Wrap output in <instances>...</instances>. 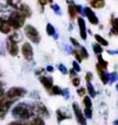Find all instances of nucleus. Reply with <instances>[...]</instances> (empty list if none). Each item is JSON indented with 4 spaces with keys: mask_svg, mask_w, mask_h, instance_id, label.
I'll use <instances>...</instances> for the list:
<instances>
[{
    "mask_svg": "<svg viewBox=\"0 0 118 125\" xmlns=\"http://www.w3.org/2000/svg\"><path fill=\"white\" fill-rule=\"evenodd\" d=\"M12 115L15 119H19V121H24V120L27 121L34 115V111L32 106L28 104L19 103L12 109Z\"/></svg>",
    "mask_w": 118,
    "mask_h": 125,
    "instance_id": "f257e3e1",
    "label": "nucleus"
},
{
    "mask_svg": "<svg viewBox=\"0 0 118 125\" xmlns=\"http://www.w3.org/2000/svg\"><path fill=\"white\" fill-rule=\"evenodd\" d=\"M7 21H8V23L10 24L11 28L18 30V29L22 28V26L24 25L25 18H24L19 11H13V12L9 15V19L7 20Z\"/></svg>",
    "mask_w": 118,
    "mask_h": 125,
    "instance_id": "f03ea898",
    "label": "nucleus"
},
{
    "mask_svg": "<svg viewBox=\"0 0 118 125\" xmlns=\"http://www.w3.org/2000/svg\"><path fill=\"white\" fill-rule=\"evenodd\" d=\"M26 94V90L24 88H21V87H12L10 88L6 93H4V98L10 100H15L18 98L24 97Z\"/></svg>",
    "mask_w": 118,
    "mask_h": 125,
    "instance_id": "7ed1b4c3",
    "label": "nucleus"
},
{
    "mask_svg": "<svg viewBox=\"0 0 118 125\" xmlns=\"http://www.w3.org/2000/svg\"><path fill=\"white\" fill-rule=\"evenodd\" d=\"M24 33H25V35L33 43H36V44L39 43V41H41V35H39L36 28H34L33 25H30V24L25 25V28H24Z\"/></svg>",
    "mask_w": 118,
    "mask_h": 125,
    "instance_id": "20e7f679",
    "label": "nucleus"
},
{
    "mask_svg": "<svg viewBox=\"0 0 118 125\" xmlns=\"http://www.w3.org/2000/svg\"><path fill=\"white\" fill-rule=\"evenodd\" d=\"M13 102H14V100L7 99V98H4V95L0 98V119L1 120L7 115V113H8L9 109L12 105Z\"/></svg>",
    "mask_w": 118,
    "mask_h": 125,
    "instance_id": "39448f33",
    "label": "nucleus"
},
{
    "mask_svg": "<svg viewBox=\"0 0 118 125\" xmlns=\"http://www.w3.org/2000/svg\"><path fill=\"white\" fill-rule=\"evenodd\" d=\"M21 52H22V55H23V57L26 59V61H32V59H33L34 53H33L32 45H31L30 43H24L23 45H22Z\"/></svg>",
    "mask_w": 118,
    "mask_h": 125,
    "instance_id": "423d86ee",
    "label": "nucleus"
},
{
    "mask_svg": "<svg viewBox=\"0 0 118 125\" xmlns=\"http://www.w3.org/2000/svg\"><path fill=\"white\" fill-rule=\"evenodd\" d=\"M72 109H73V112H74L75 119H77L78 123H79L80 125H88V124H86L85 117H84V115H83V113H82V111L80 110L79 105H78L77 103H73V104H72Z\"/></svg>",
    "mask_w": 118,
    "mask_h": 125,
    "instance_id": "0eeeda50",
    "label": "nucleus"
},
{
    "mask_svg": "<svg viewBox=\"0 0 118 125\" xmlns=\"http://www.w3.org/2000/svg\"><path fill=\"white\" fill-rule=\"evenodd\" d=\"M32 108H33V111H35V112H37L39 115H42V117L43 116H46V117L49 116V111H48V109L45 106V104H43L42 102L35 103Z\"/></svg>",
    "mask_w": 118,
    "mask_h": 125,
    "instance_id": "6e6552de",
    "label": "nucleus"
},
{
    "mask_svg": "<svg viewBox=\"0 0 118 125\" xmlns=\"http://www.w3.org/2000/svg\"><path fill=\"white\" fill-rule=\"evenodd\" d=\"M84 13H85L86 18H88L89 22H90L91 24H93V25H96V24H99V18L96 17V14H95L94 11H93L91 8L86 7V8L84 9Z\"/></svg>",
    "mask_w": 118,
    "mask_h": 125,
    "instance_id": "1a4fd4ad",
    "label": "nucleus"
},
{
    "mask_svg": "<svg viewBox=\"0 0 118 125\" xmlns=\"http://www.w3.org/2000/svg\"><path fill=\"white\" fill-rule=\"evenodd\" d=\"M7 51L11 56H17L19 54V48H18L17 43L12 42L11 40H7Z\"/></svg>",
    "mask_w": 118,
    "mask_h": 125,
    "instance_id": "9d476101",
    "label": "nucleus"
},
{
    "mask_svg": "<svg viewBox=\"0 0 118 125\" xmlns=\"http://www.w3.org/2000/svg\"><path fill=\"white\" fill-rule=\"evenodd\" d=\"M78 25H79V29H80V36H81V39L82 40H86L88 34H86L85 21H84L82 18H79V19H78Z\"/></svg>",
    "mask_w": 118,
    "mask_h": 125,
    "instance_id": "9b49d317",
    "label": "nucleus"
},
{
    "mask_svg": "<svg viewBox=\"0 0 118 125\" xmlns=\"http://www.w3.org/2000/svg\"><path fill=\"white\" fill-rule=\"evenodd\" d=\"M18 9H19V12L21 13L25 19L26 18H30L31 15H32V10H31V8L26 3H21Z\"/></svg>",
    "mask_w": 118,
    "mask_h": 125,
    "instance_id": "f8f14e48",
    "label": "nucleus"
},
{
    "mask_svg": "<svg viewBox=\"0 0 118 125\" xmlns=\"http://www.w3.org/2000/svg\"><path fill=\"white\" fill-rule=\"evenodd\" d=\"M39 81L42 82V84H43L44 88L47 91H49L50 89H52V87L54 86V84H53V78L48 77V76H42V77L39 78Z\"/></svg>",
    "mask_w": 118,
    "mask_h": 125,
    "instance_id": "ddd939ff",
    "label": "nucleus"
},
{
    "mask_svg": "<svg viewBox=\"0 0 118 125\" xmlns=\"http://www.w3.org/2000/svg\"><path fill=\"white\" fill-rule=\"evenodd\" d=\"M11 26L8 23V21L4 19H0V32L3 34H9L11 32Z\"/></svg>",
    "mask_w": 118,
    "mask_h": 125,
    "instance_id": "4468645a",
    "label": "nucleus"
},
{
    "mask_svg": "<svg viewBox=\"0 0 118 125\" xmlns=\"http://www.w3.org/2000/svg\"><path fill=\"white\" fill-rule=\"evenodd\" d=\"M24 125H45L43 117H34L32 120H27L24 122Z\"/></svg>",
    "mask_w": 118,
    "mask_h": 125,
    "instance_id": "2eb2a0df",
    "label": "nucleus"
},
{
    "mask_svg": "<svg viewBox=\"0 0 118 125\" xmlns=\"http://www.w3.org/2000/svg\"><path fill=\"white\" fill-rule=\"evenodd\" d=\"M96 69H97V71H99L100 78H101V80L103 81V83H107L108 82V73H106V71L104 70V69L100 68L97 65H96Z\"/></svg>",
    "mask_w": 118,
    "mask_h": 125,
    "instance_id": "dca6fc26",
    "label": "nucleus"
},
{
    "mask_svg": "<svg viewBox=\"0 0 118 125\" xmlns=\"http://www.w3.org/2000/svg\"><path fill=\"white\" fill-rule=\"evenodd\" d=\"M68 13H69V15H70L71 19H74V18H77L78 12H77V9H75V4L72 3V2L68 4Z\"/></svg>",
    "mask_w": 118,
    "mask_h": 125,
    "instance_id": "f3484780",
    "label": "nucleus"
},
{
    "mask_svg": "<svg viewBox=\"0 0 118 125\" xmlns=\"http://www.w3.org/2000/svg\"><path fill=\"white\" fill-rule=\"evenodd\" d=\"M9 40H11V41L14 42V43H19V42L22 41V35L20 34L19 32H13L12 34H10Z\"/></svg>",
    "mask_w": 118,
    "mask_h": 125,
    "instance_id": "a211bd4d",
    "label": "nucleus"
},
{
    "mask_svg": "<svg viewBox=\"0 0 118 125\" xmlns=\"http://www.w3.org/2000/svg\"><path fill=\"white\" fill-rule=\"evenodd\" d=\"M57 119H58V122L60 123V122H62L64 120H67V119H69L70 117V115L69 114H67V113H64V111H61V110H57Z\"/></svg>",
    "mask_w": 118,
    "mask_h": 125,
    "instance_id": "6ab92c4d",
    "label": "nucleus"
},
{
    "mask_svg": "<svg viewBox=\"0 0 118 125\" xmlns=\"http://www.w3.org/2000/svg\"><path fill=\"white\" fill-rule=\"evenodd\" d=\"M91 6L95 9H101L105 6V2H104V0H92L91 1Z\"/></svg>",
    "mask_w": 118,
    "mask_h": 125,
    "instance_id": "aec40b11",
    "label": "nucleus"
},
{
    "mask_svg": "<svg viewBox=\"0 0 118 125\" xmlns=\"http://www.w3.org/2000/svg\"><path fill=\"white\" fill-rule=\"evenodd\" d=\"M94 37H95V40L97 41V43H99V45H103V46H107L108 45V42L106 41L105 39H104L103 36H101V35H99V34H95L94 35Z\"/></svg>",
    "mask_w": 118,
    "mask_h": 125,
    "instance_id": "412c9836",
    "label": "nucleus"
},
{
    "mask_svg": "<svg viewBox=\"0 0 118 125\" xmlns=\"http://www.w3.org/2000/svg\"><path fill=\"white\" fill-rule=\"evenodd\" d=\"M97 59H99V64H97V66H99L100 68H102V69H104V70H106V68H107V66H108V62H106V61H104L103 57H102L101 55H99Z\"/></svg>",
    "mask_w": 118,
    "mask_h": 125,
    "instance_id": "4be33fe9",
    "label": "nucleus"
},
{
    "mask_svg": "<svg viewBox=\"0 0 118 125\" xmlns=\"http://www.w3.org/2000/svg\"><path fill=\"white\" fill-rule=\"evenodd\" d=\"M46 32H47V34L49 35V36H55V35H56V30H55L54 25L50 23H48L47 25H46Z\"/></svg>",
    "mask_w": 118,
    "mask_h": 125,
    "instance_id": "5701e85b",
    "label": "nucleus"
},
{
    "mask_svg": "<svg viewBox=\"0 0 118 125\" xmlns=\"http://www.w3.org/2000/svg\"><path fill=\"white\" fill-rule=\"evenodd\" d=\"M77 52H78V54H79V56L81 57V59L89 58V53H88V51H86L84 47H80V50H78Z\"/></svg>",
    "mask_w": 118,
    "mask_h": 125,
    "instance_id": "b1692460",
    "label": "nucleus"
},
{
    "mask_svg": "<svg viewBox=\"0 0 118 125\" xmlns=\"http://www.w3.org/2000/svg\"><path fill=\"white\" fill-rule=\"evenodd\" d=\"M86 92L90 93L91 97H95V95H96V91H95L94 87L92 86L91 82H88V84H86Z\"/></svg>",
    "mask_w": 118,
    "mask_h": 125,
    "instance_id": "393cba45",
    "label": "nucleus"
},
{
    "mask_svg": "<svg viewBox=\"0 0 118 125\" xmlns=\"http://www.w3.org/2000/svg\"><path fill=\"white\" fill-rule=\"evenodd\" d=\"M49 92L54 95H61L62 94V89H60L58 86H53L52 89L49 90Z\"/></svg>",
    "mask_w": 118,
    "mask_h": 125,
    "instance_id": "a878e982",
    "label": "nucleus"
},
{
    "mask_svg": "<svg viewBox=\"0 0 118 125\" xmlns=\"http://www.w3.org/2000/svg\"><path fill=\"white\" fill-rule=\"evenodd\" d=\"M9 6L13 7V8H19V6L21 4V0H7Z\"/></svg>",
    "mask_w": 118,
    "mask_h": 125,
    "instance_id": "bb28decb",
    "label": "nucleus"
},
{
    "mask_svg": "<svg viewBox=\"0 0 118 125\" xmlns=\"http://www.w3.org/2000/svg\"><path fill=\"white\" fill-rule=\"evenodd\" d=\"M93 51H94V53H96L97 55H101L102 53H103V47H102L101 45H99V44H93Z\"/></svg>",
    "mask_w": 118,
    "mask_h": 125,
    "instance_id": "cd10ccee",
    "label": "nucleus"
},
{
    "mask_svg": "<svg viewBox=\"0 0 118 125\" xmlns=\"http://www.w3.org/2000/svg\"><path fill=\"white\" fill-rule=\"evenodd\" d=\"M83 104H84V106L85 108H89V109H91V106H92V101H91V98L90 97H84V99H83Z\"/></svg>",
    "mask_w": 118,
    "mask_h": 125,
    "instance_id": "c85d7f7f",
    "label": "nucleus"
},
{
    "mask_svg": "<svg viewBox=\"0 0 118 125\" xmlns=\"http://www.w3.org/2000/svg\"><path fill=\"white\" fill-rule=\"evenodd\" d=\"M84 117L85 119H91L92 117V115H93V113H92V110L91 109H89V108H85L84 109Z\"/></svg>",
    "mask_w": 118,
    "mask_h": 125,
    "instance_id": "c756f323",
    "label": "nucleus"
},
{
    "mask_svg": "<svg viewBox=\"0 0 118 125\" xmlns=\"http://www.w3.org/2000/svg\"><path fill=\"white\" fill-rule=\"evenodd\" d=\"M58 69H59L60 71H61V73H64V75L68 73V69L66 68V66H64V65H62V64L58 65Z\"/></svg>",
    "mask_w": 118,
    "mask_h": 125,
    "instance_id": "7c9ffc66",
    "label": "nucleus"
},
{
    "mask_svg": "<svg viewBox=\"0 0 118 125\" xmlns=\"http://www.w3.org/2000/svg\"><path fill=\"white\" fill-rule=\"evenodd\" d=\"M80 82H81L80 78H78V77H73L72 78V84L74 87H79L80 86Z\"/></svg>",
    "mask_w": 118,
    "mask_h": 125,
    "instance_id": "2f4dec72",
    "label": "nucleus"
},
{
    "mask_svg": "<svg viewBox=\"0 0 118 125\" xmlns=\"http://www.w3.org/2000/svg\"><path fill=\"white\" fill-rule=\"evenodd\" d=\"M52 9L57 13V14H60V13H61V10H60V8L57 6V4H52Z\"/></svg>",
    "mask_w": 118,
    "mask_h": 125,
    "instance_id": "473e14b6",
    "label": "nucleus"
},
{
    "mask_svg": "<svg viewBox=\"0 0 118 125\" xmlns=\"http://www.w3.org/2000/svg\"><path fill=\"white\" fill-rule=\"evenodd\" d=\"M72 65H73V70H74V71H77V73H79V71L81 70V68H80L79 64H78L77 62H72Z\"/></svg>",
    "mask_w": 118,
    "mask_h": 125,
    "instance_id": "72a5a7b5",
    "label": "nucleus"
},
{
    "mask_svg": "<svg viewBox=\"0 0 118 125\" xmlns=\"http://www.w3.org/2000/svg\"><path fill=\"white\" fill-rule=\"evenodd\" d=\"M4 93H6V91H4V86H3V83L0 81V98L3 97Z\"/></svg>",
    "mask_w": 118,
    "mask_h": 125,
    "instance_id": "f704fd0d",
    "label": "nucleus"
},
{
    "mask_svg": "<svg viewBox=\"0 0 118 125\" xmlns=\"http://www.w3.org/2000/svg\"><path fill=\"white\" fill-rule=\"evenodd\" d=\"M77 93H78V94H79V95H81V97H82V95H84V94H85V93H86L85 88H80V89H78Z\"/></svg>",
    "mask_w": 118,
    "mask_h": 125,
    "instance_id": "c9c22d12",
    "label": "nucleus"
},
{
    "mask_svg": "<svg viewBox=\"0 0 118 125\" xmlns=\"http://www.w3.org/2000/svg\"><path fill=\"white\" fill-rule=\"evenodd\" d=\"M92 78H93V73H91V71H89V73H86V77H85L86 81H88V82H91V80H92Z\"/></svg>",
    "mask_w": 118,
    "mask_h": 125,
    "instance_id": "e433bc0d",
    "label": "nucleus"
},
{
    "mask_svg": "<svg viewBox=\"0 0 118 125\" xmlns=\"http://www.w3.org/2000/svg\"><path fill=\"white\" fill-rule=\"evenodd\" d=\"M53 0H38V3L41 6H45L46 3H52Z\"/></svg>",
    "mask_w": 118,
    "mask_h": 125,
    "instance_id": "4c0bfd02",
    "label": "nucleus"
},
{
    "mask_svg": "<svg viewBox=\"0 0 118 125\" xmlns=\"http://www.w3.org/2000/svg\"><path fill=\"white\" fill-rule=\"evenodd\" d=\"M8 125H24V121H13L10 122Z\"/></svg>",
    "mask_w": 118,
    "mask_h": 125,
    "instance_id": "58836bf2",
    "label": "nucleus"
},
{
    "mask_svg": "<svg viewBox=\"0 0 118 125\" xmlns=\"http://www.w3.org/2000/svg\"><path fill=\"white\" fill-rule=\"evenodd\" d=\"M70 41H71V43H72L74 46H79V42H78L77 40H74V39H73V37H71V39H70Z\"/></svg>",
    "mask_w": 118,
    "mask_h": 125,
    "instance_id": "ea45409f",
    "label": "nucleus"
},
{
    "mask_svg": "<svg viewBox=\"0 0 118 125\" xmlns=\"http://www.w3.org/2000/svg\"><path fill=\"white\" fill-rule=\"evenodd\" d=\"M69 73H70V76H71V77H77V71H74V70H73V69H71V70L70 71H69Z\"/></svg>",
    "mask_w": 118,
    "mask_h": 125,
    "instance_id": "a19ab883",
    "label": "nucleus"
},
{
    "mask_svg": "<svg viewBox=\"0 0 118 125\" xmlns=\"http://www.w3.org/2000/svg\"><path fill=\"white\" fill-rule=\"evenodd\" d=\"M47 71H50V73H53V71H54V68H53L52 66H48L47 67Z\"/></svg>",
    "mask_w": 118,
    "mask_h": 125,
    "instance_id": "79ce46f5",
    "label": "nucleus"
}]
</instances>
